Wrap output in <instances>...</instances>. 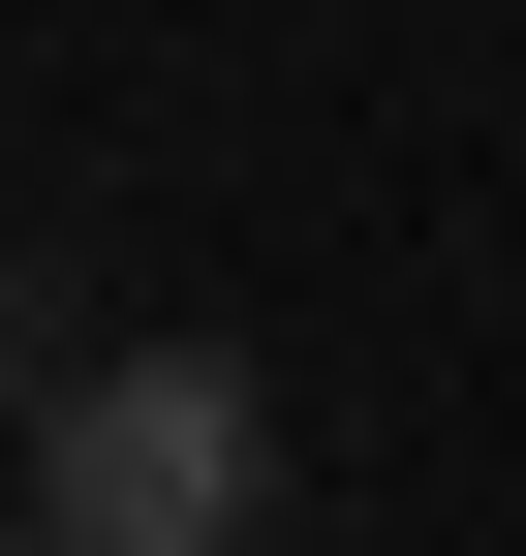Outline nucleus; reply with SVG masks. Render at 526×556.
Returning <instances> with one entry per match:
<instances>
[{
    "mask_svg": "<svg viewBox=\"0 0 526 556\" xmlns=\"http://www.w3.org/2000/svg\"><path fill=\"white\" fill-rule=\"evenodd\" d=\"M32 526L62 556H248V526H279L248 340H93V371H32Z\"/></svg>",
    "mask_w": 526,
    "mask_h": 556,
    "instance_id": "nucleus-1",
    "label": "nucleus"
},
{
    "mask_svg": "<svg viewBox=\"0 0 526 556\" xmlns=\"http://www.w3.org/2000/svg\"><path fill=\"white\" fill-rule=\"evenodd\" d=\"M0 556H62V526H0Z\"/></svg>",
    "mask_w": 526,
    "mask_h": 556,
    "instance_id": "nucleus-2",
    "label": "nucleus"
}]
</instances>
